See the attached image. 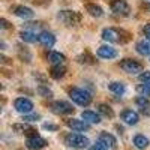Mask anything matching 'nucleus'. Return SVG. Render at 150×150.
Segmentation results:
<instances>
[{
  "label": "nucleus",
  "mask_w": 150,
  "mask_h": 150,
  "mask_svg": "<svg viewBox=\"0 0 150 150\" xmlns=\"http://www.w3.org/2000/svg\"><path fill=\"white\" fill-rule=\"evenodd\" d=\"M132 35L123 29H116V27H107L102 30V39L107 42L112 44H126L131 41Z\"/></svg>",
  "instance_id": "1"
},
{
  "label": "nucleus",
  "mask_w": 150,
  "mask_h": 150,
  "mask_svg": "<svg viewBox=\"0 0 150 150\" xmlns=\"http://www.w3.org/2000/svg\"><path fill=\"white\" fill-rule=\"evenodd\" d=\"M69 98L80 107H87L92 104V95L84 89H80V87H72L69 90Z\"/></svg>",
  "instance_id": "2"
},
{
  "label": "nucleus",
  "mask_w": 150,
  "mask_h": 150,
  "mask_svg": "<svg viewBox=\"0 0 150 150\" xmlns=\"http://www.w3.org/2000/svg\"><path fill=\"white\" fill-rule=\"evenodd\" d=\"M65 144L68 147H72V149H86L89 146V138L81 135V134L71 132L65 137Z\"/></svg>",
  "instance_id": "3"
},
{
  "label": "nucleus",
  "mask_w": 150,
  "mask_h": 150,
  "mask_svg": "<svg viewBox=\"0 0 150 150\" xmlns=\"http://www.w3.org/2000/svg\"><path fill=\"white\" fill-rule=\"evenodd\" d=\"M57 18L62 23H65L66 26H77V24L81 21L83 17H81L80 12H77V11H60Z\"/></svg>",
  "instance_id": "4"
},
{
  "label": "nucleus",
  "mask_w": 150,
  "mask_h": 150,
  "mask_svg": "<svg viewBox=\"0 0 150 150\" xmlns=\"http://www.w3.org/2000/svg\"><path fill=\"white\" fill-rule=\"evenodd\" d=\"M120 68L126 72V74H132V75L140 74V72H143V69H144L140 62H137V60H134V59H123V60H120Z\"/></svg>",
  "instance_id": "5"
},
{
  "label": "nucleus",
  "mask_w": 150,
  "mask_h": 150,
  "mask_svg": "<svg viewBox=\"0 0 150 150\" xmlns=\"http://www.w3.org/2000/svg\"><path fill=\"white\" fill-rule=\"evenodd\" d=\"M50 108H51V111L54 112V114L57 116H66V114H71V112H74V107L66 102V101H56L53 102L51 105H50Z\"/></svg>",
  "instance_id": "6"
},
{
  "label": "nucleus",
  "mask_w": 150,
  "mask_h": 150,
  "mask_svg": "<svg viewBox=\"0 0 150 150\" xmlns=\"http://www.w3.org/2000/svg\"><path fill=\"white\" fill-rule=\"evenodd\" d=\"M14 108H15V111L21 112L23 116L30 114V112L33 111V102L27 98H17L14 101Z\"/></svg>",
  "instance_id": "7"
},
{
  "label": "nucleus",
  "mask_w": 150,
  "mask_h": 150,
  "mask_svg": "<svg viewBox=\"0 0 150 150\" xmlns=\"http://www.w3.org/2000/svg\"><path fill=\"white\" fill-rule=\"evenodd\" d=\"M110 6H111V11L119 17H128L131 14V8L125 0H112Z\"/></svg>",
  "instance_id": "8"
},
{
  "label": "nucleus",
  "mask_w": 150,
  "mask_h": 150,
  "mask_svg": "<svg viewBox=\"0 0 150 150\" xmlns=\"http://www.w3.org/2000/svg\"><path fill=\"white\" fill-rule=\"evenodd\" d=\"M26 146L29 150H42L44 147L48 146L47 140H44L42 137L39 134H36V135H32V137H27V140H26Z\"/></svg>",
  "instance_id": "9"
},
{
  "label": "nucleus",
  "mask_w": 150,
  "mask_h": 150,
  "mask_svg": "<svg viewBox=\"0 0 150 150\" xmlns=\"http://www.w3.org/2000/svg\"><path fill=\"white\" fill-rule=\"evenodd\" d=\"M66 126L71 128L72 131H77V132H84V131L90 129V125L87 123L86 120H78V119H68L66 120Z\"/></svg>",
  "instance_id": "10"
},
{
  "label": "nucleus",
  "mask_w": 150,
  "mask_h": 150,
  "mask_svg": "<svg viewBox=\"0 0 150 150\" xmlns=\"http://www.w3.org/2000/svg\"><path fill=\"white\" fill-rule=\"evenodd\" d=\"M120 119L126 123V125H137L138 123V120H140V116H138V112L137 111H134V110H123L122 112H120Z\"/></svg>",
  "instance_id": "11"
},
{
  "label": "nucleus",
  "mask_w": 150,
  "mask_h": 150,
  "mask_svg": "<svg viewBox=\"0 0 150 150\" xmlns=\"http://www.w3.org/2000/svg\"><path fill=\"white\" fill-rule=\"evenodd\" d=\"M38 42H39L41 45H44V47H47V48H51L56 44V36L51 32L42 30L39 35H38Z\"/></svg>",
  "instance_id": "12"
},
{
  "label": "nucleus",
  "mask_w": 150,
  "mask_h": 150,
  "mask_svg": "<svg viewBox=\"0 0 150 150\" xmlns=\"http://www.w3.org/2000/svg\"><path fill=\"white\" fill-rule=\"evenodd\" d=\"M12 129H14L17 134H24L27 137H32V135H36L38 131L32 126V125H29L27 122H23V123H15L14 126H12Z\"/></svg>",
  "instance_id": "13"
},
{
  "label": "nucleus",
  "mask_w": 150,
  "mask_h": 150,
  "mask_svg": "<svg viewBox=\"0 0 150 150\" xmlns=\"http://www.w3.org/2000/svg\"><path fill=\"white\" fill-rule=\"evenodd\" d=\"M96 54H98V57L105 59V60H111V59H116V57H117L116 48H112V47H110V45H102V47H99L98 51H96Z\"/></svg>",
  "instance_id": "14"
},
{
  "label": "nucleus",
  "mask_w": 150,
  "mask_h": 150,
  "mask_svg": "<svg viewBox=\"0 0 150 150\" xmlns=\"http://www.w3.org/2000/svg\"><path fill=\"white\" fill-rule=\"evenodd\" d=\"M98 141H101L102 144H105L108 149H116V147H117L116 137L112 135V134H110V132H101V134H99Z\"/></svg>",
  "instance_id": "15"
},
{
  "label": "nucleus",
  "mask_w": 150,
  "mask_h": 150,
  "mask_svg": "<svg viewBox=\"0 0 150 150\" xmlns=\"http://www.w3.org/2000/svg\"><path fill=\"white\" fill-rule=\"evenodd\" d=\"M14 14L18 17V18H24V20H29L35 15V12L27 8V6H15L14 8Z\"/></svg>",
  "instance_id": "16"
},
{
  "label": "nucleus",
  "mask_w": 150,
  "mask_h": 150,
  "mask_svg": "<svg viewBox=\"0 0 150 150\" xmlns=\"http://www.w3.org/2000/svg\"><path fill=\"white\" fill-rule=\"evenodd\" d=\"M65 74H66V68L63 65H53L51 68H50V77H51L53 80L63 78Z\"/></svg>",
  "instance_id": "17"
},
{
  "label": "nucleus",
  "mask_w": 150,
  "mask_h": 150,
  "mask_svg": "<svg viewBox=\"0 0 150 150\" xmlns=\"http://www.w3.org/2000/svg\"><path fill=\"white\" fill-rule=\"evenodd\" d=\"M81 117H83V120H86L87 123H95V125L101 123V116H99L98 112H95V111H90V110L83 111V112H81Z\"/></svg>",
  "instance_id": "18"
},
{
  "label": "nucleus",
  "mask_w": 150,
  "mask_h": 150,
  "mask_svg": "<svg viewBox=\"0 0 150 150\" xmlns=\"http://www.w3.org/2000/svg\"><path fill=\"white\" fill-rule=\"evenodd\" d=\"M132 143H134V146L138 149V150H144V149H147L149 144H150L149 138H147V137H144L143 134L135 135V137H134V140H132Z\"/></svg>",
  "instance_id": "19"
},
{
  "label": "nucleus",
  "mask_w": 150,
  "mask_h": 150,
  "mask_svg": "<svg viewBox=\"0 0 150 150\" xmlns=\"http://www.w3.org/2000/svg\"><path fill=\"white\" fill-rule=\"evenodd\" d=\"M48 60H50L51 65H63L66 62V57L62 53H59V51H51L48 54Z\"/></svg>",
  "instance_id": "20"
},
{
  "label": "nucleus",
  "mask_w": 150,
  "mask_h": 150,
  "mask_svg": "<svg viewBox=\"0 0 150 150\" xmlns=\"http://www.w3.org/2000/svg\"><path fill=\"white\" fill-rule=\"evenodd\" d=\"M86 11L89 12L92 17H96V18L104 15V9L99 6V5H96V3H87L86 5Z\"/></svg>",
  "instance_id": "21"
},
{
  "label": "nucleus",
  "mask_w": 150,
  "mask_h": 150,
  "mask_svg": "<svg viewBox=\"0 0 150 150\" xmlns=\"http://www.w3.org/2000/svg\"><path fill=\"white\" fill-rule=\"evenodd\" d=\"M108 89H110V92H112L114 95L122 96V95L125 93V90H126V87H125V84L120 83V81H111V83L108 84Z\"/></svg>",
  "instance_id": "22"
},
{
  "label": "nucleus",
  "mask_w": 150,
  "mask_h": 150,
  "mask_svg": "<svg viewBox=\"0 0 150 150\" xmlns=\"http://www.w3.org/2000/svg\"><path fill=\"white\" fill-rule=\"evenodd\" d=\"M135 50L140 56H150V42L149 41H140L135 45Z\"/></svg>",
  "instance_id": "23"
},
{
  "label": "nucleus",
  "mask_w": 150,
  "mask_h": 150,
  "mask_svg": "<svg viewBox=\"0 0 150 150\" xmlns=\"http://www.w3.org/2000/svg\"><path fill=\"white\" fill-rule=\"evenodd\" d=\"M20 38H21V41L27 42V44H35V42H38V35H36L35 32H30V30H23V32H20Z\"/></svg>",
  "instance_id": "24"
},
{
  "label": "nucleus",
  "mask_w": 150,
  "mask_h": 150,
  "mask_svg": "<svg viewBox=\"0 0 150 150\" xmlns=\"http://www.w3.org/2000/svg\"><path fill=\"white\" fill-rule=\"evenodd\" d=\"M17 51H18V57H20L23 62H26V63H30V62H32V53L29 51L26 47L18 45V47H17Z\"/></svg>",
  "instance_id": "25"
},
{
  "label": "nucleus",
  "mask_w": 150,
  "mask_h": 150,
  "mask_svg": "<svg viewBox=\"0 0 150 150\" xmlns=\"http://www.w3.org/2000/svg\"><path fill=\"white\" fill-rule=\"evenodd\" d=\"M135 104L141 108V111H143V112H144V111H147V110L150 108V101H149V98H147V96H143V95L137 96Z\"/></svg>",
  "instance_id": "26"
},
{
  "label": "nucleus",
  "mask_w": 150,
  "mask_h": 150,
  "mask_svg": "<svg viewBox=\"0 0 150 150\" xmlns=\"http://www.w3.org/2000/svg\"><path fill=\"white\" fill-rule=\"evenodd\" d=\"M98 111H99V114H102L105 117H110V119L114 117V111H112V108L110 105H107V104H99L98 105Z\"/></svg>",
  "instance_id": "27"
},
{
  "label": "nucleus",
  "mask_w": 150,
  "mask_h": 150,
  "mask_svg": "<svg viewBox=\"0 0 150 150\" xmlns=\"http://www.w3.org/2000/svg\"><path fill=\"white\" fill-rule=\"evenodd\" d=\"M77 60H78V63H84V65H93V63H95V57H93L89 51H86V53H83L81 56H78Z\"/></svg>",
  "instance_id": "28"
},
{
  "label": "nucleus",
  "mask_w": 150,
  "mask_h": 150,
  "mask_svg": "<svg viewBox=\"0 0 150 150\" xmlns=\"http://www.w3.org/2000/svg\"><path fill=\"white\" fill-rule=\"evenodd\" d=\"M38 93H39L42 98H51L53 96V92L50 90L47 86H44V84H41L39 87H38Z\"/></svg>",
  "instance_id": "29"
},
{
  "label": "nucleus",
  "mask_w": 150,
  "mask_h": 150,
  "mask_svg": "<svg viewBox=\"0 0 150 150\" xmlns=\"http://www.w3.org/2000/svg\"><path fill=\"white\" fill-rule=\"evenodd\" d=\"M137 90L140 92V95L150 98V84H143V83H141L138 87H137Z\"/></svg>",
  "instance_id": "30"
},
{
  "label": "nucleus",
  "mask_w": 150,
  "mask_h": 150,
  "mask_svg": "<svg viewBox=\"0 0 150 150\" xmlns=\"http://www.w3.org/2000/svg\"><path fill=\"white\" fill-rule=\"evenodd\" d=\"M41 119V114H33V112H30V114H24L23 120L27 122V123H32V122H38Z\"/></svg>",
  "instance_id": "31"
},
{
  "label": "nucleus",
  "mask_w": 150,
  "mask_h": 150,
  "mask_svg": "<svg viewBox=\"0 0 150 150\" xmlns=\"http://www.w3.org/2000/svg\"><path fill=\"white\" fill-rule=\"evenodd\" d=\"M138 78H140V83H143V84H150V72H149V71L141 72Z\"/></svg>",
  "instance_id": "32"
},
{
  "label": "nucleus",
  "mask_w": 150,
  "mask_h": 150,
  "mask_svg": "<svg viewBox=\"0 0 150 150\" xmlns=\"http://www.w3.org/2000/svg\"><path fill=\"white\" fill-rule=\"evenodd\" d=\"M39 27H41V23H27L26 24V30H30V32H35V30H38Z\"/></svg>",
  "instance_id": "33"
},
{
  "label": "nucleus",
  "mask_w": 150,
  "mask_h": 150,
  "mask_svg": "<svg viewBox=\"0 0 150 150\" xmlns=\"http://www.w3.org/2000/svg\"><path fill=\"white\" fill-rule=\"evenodd\" d=\"M89 150H108V147H107L105 144H102L101 141H98V143H95L92 147H89Z\"/></svg>",
  "instance_id": "34"
},
{
  "label": "nucleus",
  "mask_w": 150,
  "mask_h": 150,
  "mask_svg": "<svg viewBox=\"0 0 150 150\" xmlns=\"http://www.w3.org/2000/svg\"><path fill=\"white\" fill-rule=\"evenodd\" d=\"M0 27H2V29H5V30H8V29H12V26H11V24L5 20V18H2V20H0Z\"/></svg>",
  "instance_id": "35"
},
{
  "label": "nucleus",
  "mask_w": 150,
  "mask_h": 150,
  "mask_svg": "<svg viewBox=\"0 0 150 150\" xmlns=\"http://www.w3.org/2000/svg\"><path fill=\"white\" fill-rule=\"evenodd\" d=\"M143 33H144V36L147 38V39L150 41V24H146V26L143 27Z\"/></svg>",
  "instance_id": "36"
},
{
  "label": "nucleus",
  "mask_w": 150,
  "mask_h": 150,
  "mask_svg": "<svg viewBox=\"0 0 150 150\" xmlns=\"http://www.w3.org/2000/svg\"><path fill=\"white\" fill-rule=\"evenodd\" d=\"M44 129H47V131H57V125H53V123H45V125H44Z\"/></svg>",
  "instance_id": "37"
},
{
  "label": "nucleus",
  "mask_w": 150,
  "mask_h": 150,
  "mask_svg": "<svg viewBox=\"0 0 150 150\" xmlns=\"http://www.w3.org/2000/svg\"><path fill=\"white\" fill-rule=\"evenodd\" d=\"M50 2L51 0H35V3H38V5H50Z\"/></svg>",
  "instance_id": "38"
},
{
  "label": "nucleus",
  "mask_w": 150,
  "mask_h": 150,
  "mask_svg": "<svg viewBox=\"0 0 150 150\" xmlns=\"http://www.w3.org/2000/svg\"><path fill=\"white\" fill-rule=\"evenodd\" d=\"M143 8H146V9L150 12V3H146V5H143Z\"/></svg>",
  "instance_id": "39"
}]
</instances>
